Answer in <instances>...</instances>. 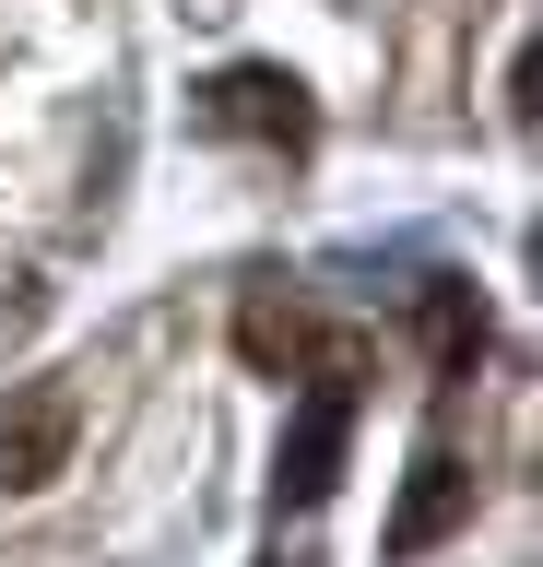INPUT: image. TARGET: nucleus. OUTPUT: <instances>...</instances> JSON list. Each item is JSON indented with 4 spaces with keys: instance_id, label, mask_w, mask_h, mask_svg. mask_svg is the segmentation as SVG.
I'll use <instances>...</instances> for the list:
<instances>
[{
    "instance_id": "f257e3e1",
    "label": "nucleus",
    "mask_w": 543,
    "mask_h": 567,
    "mask_svg": "<svg viewBox=\"0 0 543 567\" xmlns=\"http://www.w3.org/2000/svg\"><path fill=\"white\" fill-rule=\"evenodd\" d=\"M189 118L213 142H272V154H307L320 142V106H307V83H295L284 60H224L189 83Z\"/></svg>"
},
{
    "instance_id": "f03ea898",
    "label": "nucleus",
    "mask_w": 543,
    "mask_h": 567,
    "mask_svg": "<svg viewBox=\"0 0 543 567\" xmlns=\"http://www.w3.org/2000/svg\"><path fill=\"white\" fill-rule=\"evenodd\" d=\"M355 354H331V367H307V390H295L284 414V450H272V496L284 508H320L331 485H343V450H355Z\"/></svg>"
},
{
    "instance_id": "7ed1b4c3",
    "label": "nucleus",
    "mask_w": 543,
    "mask_h": 567,
    "mask_svg": "<svg viewBox=\"0 0 543 567\" xmlns=\"http://www.w3.org/2000/svg\"><path fill=\"white\" fill-rule=\"evenodd\" d=\"M72 437H83V402L60 379H36L24 402H0V496H36L72 473Z\"/></svg>"
},
{
    "instance_id": "20e7f679",
    "label": "nucleus",
    "mask_w": 543,
    "mask_h": 567,
    "mask_svg": "<svg viewBox=\"0 0 543 567\" xmlns=\"http://www.w3.org/2000/svg\"><path fill=\"white\" fill-rule=\"evenodd\" d=\"M461 520H472V461H461V450H414L401 508H390V556H437Z\"/></svg>"
},
{
    "instance_id": "39448f33",
    "label": "nucleus",
    "mask_w": 543,
    "mask_h": 567,
    "mask_svg": "<svg viewBox=\"0 0 543 567\" xmlns=\"http://www.w3.org/2000/svg\"><path fill=\"white\" fill-rule=\"evenodd\" d=\"M414 343H426L437 379H472L484 343H497V319H484V296H472L461 272H426V296H414Z\"/></svg>"
},
{
    "instance_id": "423d86ee",
    "label": "nucleus",
    "mask_w": 543,
    "mask_h": 567,
    "mask_svg": "<svg viewBox=\"0 0 543 567\" xmlns=\"http://www.w3.org/2000/svg\"><path fill=\"white\" fill-rule=\"evenodd\" d=\"M272 567H284V556H272Z\"/></svg>"
}]
</instances>
